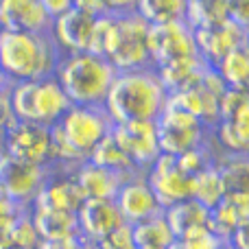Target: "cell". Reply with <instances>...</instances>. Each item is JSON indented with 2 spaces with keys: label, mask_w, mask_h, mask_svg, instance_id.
<instances>
[{
  "label": "cell",
  "mask_w": 249,
  "mask_h": 249,
  "mask_svg": "<svg viewBox=\"0 0 249 249\" xmlns=\"http://www.w3.org/2000/svg\"><path fill=\"white\" fill-rule=\"evenodd\" d=\"M29 221L39 241H64V238L79 236L77 214H72V212L46 210V208L31 206Z\"/></svg>",
  "instance_id": "20"
},
{
  "label": "cell",
  "mask_w": 249,
  "mask_h": 249,
  "mask_svg": "<svg viewBox=\"0 0 249 249\" xmlns=\"http://www.w3.org/2000/svg\"><path fill=\"white\" fill-rule=\"evenodd\" d=\"M96 249H136L131 236V225L123 223L116 230H112L109 234H105L99 243H94Z\"/></svg>",
  "instance_id": "32"
},
{
  "label": "cell",
  "mask_w": 249,
  "mask_h": 249,
  "mask_svg": "<svg viewBox=\"0 0 249 249\" xmlns=\"http://www.w3.org/2000/svg\"><path fill=\"white\" fill-rule=\"evenodd\" d=\"M37 249H96L92 243H88L81 236L64 238V241H39Z\"/></svg>",
  "instance_id": "34"
},
{
  "label": "cell",
  "mask_w": 249,
  "mask_h": 249,
  "mask_svg": "<svg viewBox=\"0 0 249 249\" xmlns=\"http://www.w3.org/2000/svg\"><path fill=\"white\" fill-rule=\"evenodd\" d=\"M164 219H166L171 232L175 234V238H179L197 228H206L208 219H210V210L203 208L201 203H197L195 199H186V201H179L175 206L166 208Z\"/></svg>",
  "instance_id": "23"
},
{
  "label": "cell",
  "mask_w": 249,
  "mask_h": 249,
  "mask_svg": "<svg viewBox=\"0 0 249 249\" xmlns=\"http://www.w3.org/2000/svg\"><path fill=\"white\" fill-rule=\"evenodd\" d=\"M55 79L70 105H103L116 79V68L105 57L74 53L59 57Z\"/></svg>",
  "instance_id": "3"
},
{
  "label": "cell",
  "mask_w": 249,
  "mask_h": 249,
  "mask_svg": "<svg viewBox=\"0 0 249 249\" xmlns=\"http://www.w3.org/2000/svg\"><path fill=\"white\" fill-rule=\"evenodd\" d=\"M83 201H86V197H83V193L79 190L72 173L64 171V173H59V175L48 173V177L44 179L42 188L37 190V195H35V199H33L31 206L77 214V210L81 208Z\"/></svg>",
  "instance_id": "17"
},
{
  "label": "cell",
  "mask_w": 249,
  "mask_h": 249,
  "mask_svg": "<svg viewBox=\"0 0 249 249\" xmlns=\"http://www.w3.org/2000/svg\"><path fill=\"white\" fill-rule=\"evenodd\" d=\"M223 197H225V186L214 164H210L208 168H203L201 173H197L193 177V195H190V199L201 203L203 208L212 210L214 206H219V201Z\"/></svg>",
  "instance_id": "29"
},
{
  "label": "cell",
  "mask_w": 249,
  "mask_h": 249,
  "mask_svg": "<svg viewBox=\"0 0 249 249\" xmlns=\"http://www.w3.org/2000/svg\"><path fill=\"white\" fill-rule=\"evenodd\" d=\"M219 249H236V247H232V245H228V243H223V245H221Z\"/></svg>",
  "instance_id": "40"
},
{
  "label": "cell",
  "mask_w": 249,
  "mask_h": 249,
  "mask_svg": "<svg viewBox=\"0 0 249 249\" xmlns=\"http://www.w3.org/2000/svg\"><path fill=\"white\" fill-rule=\"evenodd\" d=\"M247 11L249 0H228V20L247 29Z\"/></svg>",
  "instance_id": "35"
},
{
  "label": "cell",
  "mask_w": 249,
  "mask_h": 249,
  "mask_svg": "<svg viewBox=\"0 0 249 249\" xmlns=\"http://www.w3.org/2000/svg\"><path fill=\"white\" fill-rule=\"evenodd\" d=\"M0 153L51 168V131L44 124L16 121L0 138Z\"/></svg>",
  "instance_id": "9"
},
{
  "label": "cell",
  "mask_w": 249,
  "mask_h": 249,
  "mask_svg": "<svg viewBox=\"0 0 249 249\" xmlns=\"http://www.w3.org/2000/svg\"><path fill=\"white\" fill-rule=\"evenodd\" d=\"M144 177L162 210L186 201L193 195V177L179 166L175 155L160 153V158L144 171Z\"/></svg>",
  "instance_id": "10"
},
{
  "label": "cell",
  "mask_w": 249,
  "mask_h": 249,
  "mask_svg": "<svg viewBox=\"0 0 249 249\" xmlns=\"http://www.w3.org/2000/svg\"><path fill=\"white\" fill-rule=\"evenodd\" d=\"M72 7L79 9V11H83V13H88V16H94V18L107 13L101 0H72Z\"/></svg>",
  "instance_id": "37"
},
{
  "label": "cell",
  "mask_w": 249,
  "mask_h": 249,
  "mask_svg": "<svg viewBox=\"0 0 249 249\" xmlns=\"http://www.w3.org/2000/svg\"><path fill=\"white\" fill-rule=\"evenodd\" d=\"M105 7V11L112 13V16H121V13H129L136 9L138 0H101Z\"/></svg>",
  "instance_id": "36"
},
{
  "label": "cell",
  "mask_w": 249,
  "mask_h": 249,
  "mask_svg": "<svg viewBox=\"0 0 249 249\" xmlns=\"http://www.w3.org/2000/svg\"><path fill=\"white\" fill-rule=\"evenodd\" d=\"M13 123H16V116H13L11 101H9V83H4L0 86V138Z\"/></svg>",
  "instance_id": "33"
},
{
  "label": "cell",
  "mask_w": 249,
  "mask_h": 249,
  "mask_svg": "<svg viewBox=\"0 0 249 249\" xmlns=\"http://www.w3.org/2000/svg\"><path fill=\"white\" fill-rule=\"evenodd\" d=\"M155 131H158L160 153L164 155H181L190 149L206 144L208 138V127L197 116L171 105H166L164 112L158 116Z\"/></svg>",
  "instance_id": "7"
},
{
  "label": "cell",
  "mask_w": 249,
  "mask_h": 249,
  "mask_svg": "<svg viewBox=\"0 0 249 249\" xmlns=\"http://www.w3.org/2000/svg\"><path fill=\"white\" fill-rule=\"evenodd\" d=\"M146 44H149V57L153 68L199 55L195 44V31L186 20L149 24Z\"/></svg>",
  "instance_id": "8"
},
{
  "label": "cell",
  "mask_w": 249,
  "mask_h": 249,
  "mask_svg": "<svg viewBox=\"0 0 249 249\" xmlns=\"http://www.w3.org/2000/svg\"><path fill=\"white\" fill-rule=\"evenodd\" d=\"M175 245L179 249H219L223 241L206 225V228H197L184 236L175 238Z\"/></svg>",
  "instance_id": "31"
},
{
  "label": "cell",
  "mask_w": 249,
  "mask_h": 249,
  "mask_svg": "<svg viewBox=\"0 0 249 249\" xmlns=\"http://www.w3.org/2000/svg\"><path fill=\"white\" fill-rule=\"evenodd\" d=\"M133 11L146 24H166L181 22L188 13V0H138Z\"/></svg>",
  "instance_id": "27"
},
{
  "label": "cell",
  "mask_w": 249,
  "mask_h": 249,
  "mask_svg": "<svg viewBox=\"0 0 249 249\" xmlns=\"http://www.w3.org/2000/svg\"><path fill=\"white\" fill-rule=\"evenodd\" d=\"M72 177L86 199H114L124 181V177L107 171V168L96 166L90 160L79 164L72 171Z\"/></svg>",
  "instance_id": "19"
},
{
  "label": "cell",
  "mask_w": 249,
  "mask_h": 249,
  "mask_svg": "<svg viewBox=\"0 0 249 249\" xmlns=\"http://www.w3.org/2000/svg\"><path fill=\"white\" fill-rule=\"evenodd\" d=\"M94 16L79 11V9H68L61 16L53 18L51 33L57 51L61 55H74V53H90L92 31H94Z\"/></svg>",
  "instance_id": "13"
},
{
  "label": "cell",
  "mask_w": 249,
  "mask_h": 249,
  "mask_svg": "<svg viewBox=\"0 0 249 249\" xmlns=\"http://www.w3.org/2000/svg\"><path fill=\"white\" fill-rule=\"evenodd\" d=\"M112 138L116 140L121 151L127 155V160L138 171H146V168L160 158L155 121L114 123Z\"/></svg>",
  "instance_id": "12"
},
{
  "label": "cell",
  "mask_w": 249,
  "mask_h": 249,
  "mask_svg": "<svg viewBox=\"0 0 249 249\" xmlns=\"http://www.w3.org/2000/svg\"><path fill=\"white\" fill-rule=\"evenodd\" d=\"M88 160H90L92 164H96V166L107 168V171L124 177V179H129V177L136 175V173H144V171H138V168L129 162L127 155L123 153L121 146H118L116 140L112 138V133H109L107 138H103V140L94 146V151L90 153Z\"/></svg>",
  "instance_id": "26"
},
{
  "label": "cell",
  "mask_w": 249,
  "mask_h": 249,
  "mask_svg": "<svg viewBox=\"0 0 249 249\" xmlns=\"http://www.w3.org/2000/svg\"><path fill=\"white\" fill-rule=\"evenodd\" d=\"M4 83H9V81H7V79H4V77H2V72H0V86H4Z\"/></svg>",
  "instance_id": "41"
},
{
  "label": "cell",
  "mask_w": 249,
  "mask_h": 249,
  "mask_svg": "<svg viewBox=\"0 0 249 249\" xmlns=\"http://www.w3.org/2000/svg\"><path fill=\"white\" fill-rule=\"evenodd\" d=\"M51 16L44 11L39 0H13L0 18V29L46 33L51 29Z\"/></svg>",
  "instance_id": "22"
},
{
  "label": "cell",
  "mask_w": 249,
  "mask_h": 249,
  "mask_svg": "<svg viewBox=\"0 0 249 249\" xmlns=\"http://www.w3.org/2000/svg\"><path fill=\"white\" fill-rule=\"evenodd\" d=\"M208 68L210 66L199 55H195V57H188V59H179V61H173V64L160 66L155 70H158L160 81L166 88L168 94H177V92H186L197 88Z\"/></svg>",
  "instance_id": "21"
},
{
  "label": "cell",
  "mask_w": 249,
  "mask_h": 249,
  "mask_svg": "<svg viewBox=\"0 0 249 249\" xmlns=\"http://www.w3.org/2000/svg\"><path fill=\"white\" fill-rule=\"evenodd\" d=\"M123 223L124 221L114 199H86L77 210L79 236L92 245Z\"/></svg>",
  "instance_id": "16"
},
{
  "label": "cell",
  "mask_w": 249,
  "mask_h": 249,
  "mask_svg": "<svg viewBox=\"0 0 249 249\" xmlns=\"http://www.w3.org/2000/svg\"><path fill=\"white\" fill-rule=\"evenodd\" d=\"M146 33L149 24L136 11L112 16V29L103 57L116 68V72L151 66Z\"/></svg>",
  "instance_id": "5"
},
{
  "label": "cell",
  "mask_w": 249,
  "mask_h": 249,
  "mask_svg": "<svg viewBox=\"0 0 249 249\" xmlns=\"http://www.w3.org/2000/svg\"><path fill=\"white\" fill-rule=\"evenodd\" d=\"M9 101L16 121L44 124V127L55 124L70 107V101L66 99L55 74L9 83Z\"/></svg>",
  "instance_id": "4"
},
{
  "label": "cell",
  "mask_w": 249,
  "mask_h": 249,
  "mask_svg": "<svg viewBox=\"0 0 249 249\" xmlns=\"http://www.w3.org/2000/svg\"><path fill=\"white\" fill-rule=\"evenodd\" d=\"M219 79L225 83V88L232 90H247V77H249V55H247V44L236 46L223 55L214 66H210Z\"/></svg>",
  "instance_id": "25"
},
{
  "label": "cell",
  "mask_w": 249,
  "mask_h": 249,
  "mask_svg": "<svg viewBox=\"0 0 249 249\" xmlns=\"http://www.w3.org/2000/svg\"><path fill=\"white\" fill-rule=\"evenodd\" d=\"M249 197L247 190L243 193H225V197L210 210V219H208V228L216 234L223 243L232 236L234 230L247 225L249 219Z\"/></svg>",
  "instance_id": "18"
},
{
  "label": "cell",
  "mask_w": 249,
  "mask_h": 249,
  "mask_svg": "<svg viewBox=\"0 0 249 249\" xmlns=\"http://www.w3.org/2000/svg\"><path fill=\"white\" fill-rule=\"evenodd\" d=\"M13 0H0V18H2V13L9 9V4H11Z\"/></svg>",
  "instance_id": "39"
},
{
  "label": "cell",
  "mask_w": 249,
  "mask_h": 249,
  "mask_svg": "<svg viewBox=\"0 0 249 249\" xmlns=\"http://www.w3.org/2000/svg\"><path fill=\"white\" fill-rule=\"evenodd\" d=\"M114 201H116L118 210H121L123 221L129 225L138 223V221L151 219V216L164 212L160 208L151 186L146 184L144 173H136L129 179H124L121 184V188H118L116 197H114Z\"/></svg>",
  "instance_id": "14"
},
{
  "label": "cell",
  "mask_w": 249,
  "mask_h": 249,
  "mask_svg": "<svg viewBox=\"0 0 249 249\" xmlns=\"http://www.w3.org/2000/svg\"><path fill=\"white\" fill-rule=\"evenodd\" d=\"M114 121L103 105H70L68 112L55 123V129L70 146L79 162H86L94 146L112 133Z\"/></svg>",
  "instance_id": "6"
},
{
  "label": "cell",
  "mask_w": 249,
  "mask_h": 249,
  "mask_svg": "<svg viewBox=\"0 0 249 249\" xmlns=\"http://www.w3.org/2000/svg\"><path fill=\"white\" fill-rule=\"evenodd\" d=\"M39 4L44 7V11L53 18L61 16L64 11H68V9H72V0H39Z\"/></svg>",
  "instance_id": "38"
},
{
  "label": "cell",
  "mask_w": 249,
  "mask_h": 249,
  "mask_svg": "<svg viewBox=\"0 0 249 249\" xmlns=\"http://www.w3.org/2000/svg\"><path fill=\"white\" fill-rule=\"evenodd\" d=\"M46 177L48 166H35L0 153V193L16 206H31Z\"/></svg>",
  "instance_id": "11"
},
{
  "label": "cell",
  "mask_w": 249,
  "mask_h": 249,
  "mask_svg": "<svg viewBox=\"0 0 249 249\" xmlns=\"http://www.w3.org/2000/svg\"><path fill=\"white\" fill-rule=\"evenodd\" d=\"M249 112V101H247V90H228L221 94L219 99V121H230L241 114Z\"/></svg>",
  "instance_id": "30"
},
{
  "label": "cell",
  "mask_w": 249,
  "mask_h": 249,
  "mask_svg": "<svg viewBox=\"0 0 249 249\" xmlns=\"http://www.w3.org/2000/svg\"><path fill=\"white\" fill-rule=\"evenodd\" d=\"M61 53L51 33L0 29V72L9 83L55 74Z\"/></svg>",
  "instance_id": "2"
},
{
  "label": "cell",
  "mask_w": 249,
  "mask_h": 249,
  "mask_svg": "<svg viewBox=\"0 0 249 249\" xmlns=\"http://www.w3.org/2000/svg\"><path fill=\"white\" fill-rule=\"evenodd\" d=\"M212 129H216V142L228 151V155H245L249 142V112L230 121H219Z\"/></svg>",
  "instance_id": "28"
},
{
  "label": "cell",
  "mask_w": 249,
  "mask_h": 249,
  "mask_svg": "<svg viewBox=\"0 0 249 249\" xmlns=\"http://www.w3.org/2000/svg\"><path fill=\"white\" fill-rule=\"evenodd\" d=\"M193 31H195L197 53L208 66H214L230 51L247 44V29H243V26L234 24L230 20H223L219 24H210V26H199V29Z\"/></svg>",
  "instance_id": "15"
},
{
  "label": "cell",
  "mask_w": 249,
  "mask_h": 249,
  "mask_svg": "<svg viewBox=\"0 0 249 249\" xmlns=\"http://www.w3.org/2000/svg\"><path fill=\"white\" fill-rule=\"evenodd\" d=\"M131 236L136 249H168L175 243V234L171 232L164 212L151 216V219L138 221L131 225Z\"/></svg>",
  "instance_id": "24"
},
{
  "label": "cell",
  "mask_w": 249,
  "mask_h": 249,
  "mask_svg": "<svg viewBox=\"0 0 249 249\" xmlns=\"http://www.w3.org/2000/svg\"><path fill=\"white\" fill-rule=\"evenodd\" d=\"M168 101L166 88L153 66L116 72L103 107L114 123L158 121Z\"/></svg>",
  "instance_id": "1"
}]
</instances>
